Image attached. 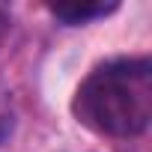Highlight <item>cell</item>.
I'll return each mask as SVG.
<instances>
[{"instance_id":"obj_3","label":"cell","mask_w":152,"mask_h":152,"mask_svg":"<svg viewBox=\"0 0 152 152\" xmlns=\"http://www.w3.org/2000/svg\"><path fill=\"white\" fill-rule=\"evenodd\" d=\"M9 24H12V21H9V15L0 9V45H3V39L9 36Z\"/></svg>"},{"instance_id":"obj_2","label":"cell","mask_w":152,"mask_h":152,"mask_svg":"<svg viewBox=\"0 0 152 152\" xmlns=\"http://www.w3.org/2000/svg\"><path fill=\"white\" fill-rule=\"evenodd\" d=\"M116 9H119V3H57V6H51V15L69 27H78V24L107 18Z\"/></svg>"},{"instance_id":"obj_1","label":"cell","mask_w":152,"mask_h":152,"mask_svg":"<svg viewBox=\"0 0 152 152\" xmlns=\"http://www.w3.org/2000/svg\"><path fill=\"white\" fill-rule=\"evenodd\" d=\"M72 113L104 137H137L152 119V63L146 57H116L96 66L75 90Z\"/></svg>"}]
</instances>
